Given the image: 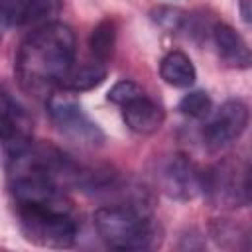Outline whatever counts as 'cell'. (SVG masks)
<instances>
[{
  "label": "cell",
  "instance_id": "obj_1",
  "mask_svg": "<svg viewBox=\"0 0 252 252\" xmlns=\"http://www.w3.org/2000/svg\"><path fill=\"white\" fill-rule=\"evenodd\" d=\"M75 33L61 22L33 28L18 47L16 79L26 93L41 94L59 85L75 65Z\"/></svg>",
  "mask_w": 252,
  "mask_h": 252
},
{
  "label": "cell",
  "instance_id": "obj_2",
  "mask_svg": "<svg viewBox=\"0 0 252 252\" xmlns=\"http://www.w3.org/2000/svg\"><path fill=\"white\" fill-rule=\"evenodd\" d=\"M100 240L114 250H150L161 240L159 224L148 207L130 203L102 205L93 213Z\"/></svg>",
  "mask_w": 252,
  "mask_h": 252
},
{
  "label": "cell",
  "instance_id": "obj_3",
  "mask_svg": "<svg viewBox=\"0 0 252 252\" xmlns=\"http://www.w3.org/2000/svg\"><path fill=\"white\" fill-rule=\"evenodd\" d=\"M18 224L24 238L41 248H71L79 222L67 197L47 203H16Z\"/></svg>",
  "mask_w": 252,
  "mask_h": 252
},
{
  "label": "cell",
  "instance_id": "obj_4",
  "mask_svg": "<svg viewBox=\"0 0 252 252\" xmlns=\"http://www.w3.org/2000/svg\"><path fill=\"white\" fill-rule=\"evenodd\" d=\"M47 114L53 126L75 144L94 148L104 142L98 124L85 114L83 106L71 94H51L47 98Z\"/></svg>",
  "mask_w": 252,
  "mask_h": 252
},
{
  "label": "cell",
  "instance_id": "obj_5",
  "mask_svg": "<svg viewBox=\"0 0 252 252\" xmlns=\"http://www.w3.org/2000/svg\"><path fill=\"white\" fill-rule=\"evenodd\" d=\"M248 167L220 161L203 171L201 193L217 207H242L248 203Z\"/></svg>",
  "mask_w": 252,
  "mask_h": 252
},
{
  "label": "cell",
  "instance_id": "obj_6",
  "mask_svg": "<svg viewBox=\"0 0 252 252\" xmlns=\"http://www.w3.org/2000/svg\"><path fill=\"white\" fill-rule=\"evenodd\" d=\"M159 189L177 201H191L201 193L203 171L183 154L169 156L158 171Z\"/></svg>",
  "mask_w": 252,
  "mask_h": 252
},
{
  "label": "cell",
  "instance_id": "obj_7",
  "mask_svg": "<svg viewBox=\"0 0 252 252\" xmlns=\"http://www.w3.org/2000/svg\"><path fill=\"white\" fill-rule=\"evenodd\" d=\"M248 126V106L242 100L222 102L203 128V140L211 150H222L236 142Z\"/></svg>",
  "mask_w": 252,
  "mask_h": 252
},
{
  "label": "cell",
  "instance_id": "obj_8",
  "mask_svg": "<svg viewBox=\"0 0 252 252\" xmlns=\"http://www.w3.org/2000/svg\"><path fill=\"white\" fill-rule=\"evenodd\" d=\"M0 142L8 152H16L32 142V122L26 110L0 87Z\"/></svg>",
  "mask_w": 252,
  "mask_h": 252
},
{
  "label": "cell",
  "instance_id": "obj_9",
  "mask_svg": "<svg viewBox=\"0 0 252 252\" xmlns=\"http://www.w3.org/2000/svg\"><path fill=\"white\" fill-rule=\"evenodd\" d=\"M61 10V0H0V14L6 26H43L53 22Z\"/></svg>",
  "mask_w": 252,
  "mask_h": 252
},
{
  "label": "cell",
  "instance_id": "obj_10",
  "mask_svg": "<svg viewBox=\"0 0 252 252\" xmlns=\"http://www.w3.org/2000/svg\"><path fill=\"white\" fill-rule=\"evenodd\" d=\"M120 108H122L124 124L140 136H150V134L158 132L165 120L163 108L156 100H152L146 93L134 96L132 100H128Z\"/></svg>",
  "mask_w": 252,
  "mask_h": 252
},
{
  "label": "cell",
  "instance_id": "obj_11",
  "mask_svg": "<svg viewBox=\"0 0 252 252\" xmlns=\"http://www.w3.org/2000/svg\"><path fill=\"white\" fill-rule=\"evenodd\" d=\"M211 33H213V41H215L219 57L228 67L246 69L250 65V49H248L246 41L242 39V35L234 28H230L228 24L217 22V24H213Z\"/></svg>",
  "mask_w": 252,
  "mask_h": 252
},
{
  "label": "cell",
  "instance_id": "obj_12",
  "mask_svg": "<svg viewBox=\"0 0 252 252\" xmlns=\"http://www.w3.org/2000/svg\"><path fill=\"white\" fill-rule=\"evenodd\" d=\"M159 77L171 87L185 89L195 83L197 71L191 59L183 51H169L159 61Z\"/></svg>",
  "mask_w": 252,
  "mask_h": 252
},
{
  "label": "cell",
  "instance_id": "obj_13",
  "mask_svg": "<svg viewBox=\"0 0 252 252\" xmlns=\"http://www.w3.org/2000/svg\"><path fill=\"white\" fill-rule=\"evenodd\" d=\"M104 79H106V65L91 59L79 67L73 65L71 71L67 73V77L61 81V85L67 91L81 93V91H91V89L98 87Z\"/></svg>",
  "mask_w": 252,
  "mask_h": 252
},
{
  "label": "cell",
  "instance_id": "obj_14",
  "mask_svg": "<svg viewBox=\"0 0 252 252\" xmlns=\"http://www.w3.org/2000/svg\"><path fill=\"white\" fill-rule=\"evenodd\" d=\"M114 45H116V26L110 18H104L93 28V32L89 35L91 59L106 65L112 59Z\"/></svg>",
  "mask_w": 252,
  "mask_h": 252
},
{
  "label": "cell",
  "instance_id": "obj_15",
  "mask_svg": "<svg viewBox=\"0 0 252 252\" xmlns=\"http://www.w3.org/2000/svg\"><path fill=\"white\" fill-rule=\"evenodd\" d=\"M177 110L183 116H189V118H195V120H203L213 112V100L205 91H191L179 100Z\"/></svg>",
  "mask_w": 252,
  "mask_h": 252
},
{
  "label": "cell",
  "instance_id": "obj_16",
  "mask_svg": "<svg viewBox=\"0 0 252 252\" xmlns=\"http://www.w3.org/2000/svg\"><path fill=\"white\" fill-rule=\"evenodd\" d=\"M152 18L156 20L158 26H161L167 32H175L181 30L187 24V16L183 10L179 8H171V6H159L152 12Z\"/></svg>",
  "mask_w": 252,
  "mask_h": 252
},
{
  "label": "cell",
  "instance_id": "obj_17",
  "mask_svg": "<svg viewBox=\"0 0 252 252\" xmlns=\"http://www.w3.org/2000/svg\"><path fill=\"white\" fill-rule=\"evenodd\" d=\"M142 93H144V91H142V87H140L138 83H134V81H118V83L108 91L106 98H108L112 104L122 106V104H126L128 100H132L134 96H138V94H142Z\"/></svg>",
  "mask_w": 252,
  "mask_h": 252
},
{
  "label": "cell",
  "instance_id": "obj_18",
  "mask_svg": "<svg viewBox=\"0 0 252 252\" xmlns=\"http://www.w3.org/2000/svg\"><path fill=\"white\" fill-rule=\"evenodd\" d=\"M250 4H252V0H238V8H240V16H242L244 24H250V20H252Z\"/></svg>",
  "mask_w": 252,
  "mask_h": 252
},
{
  "label": "cell",
  "instance_id": "obj_19",
  "mask_svg": "<svg viewBox=\"0 0 252 252\" xmlns=\"http://www.w3.org/2000/svg\"><path fill=\"white\" fill-rule=\"evenodd\" d=\"M4 26H6V22H4V18H2V14H0V41H2V33H4Z\"/></svg>",
  "mask_w": 252,
  "mask_h": 252
}]
</instances>
